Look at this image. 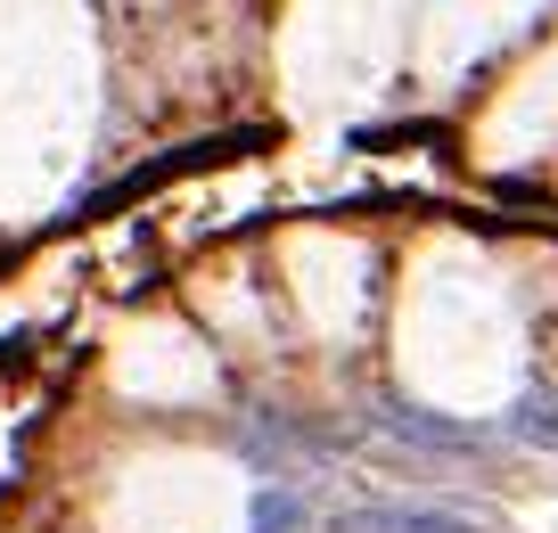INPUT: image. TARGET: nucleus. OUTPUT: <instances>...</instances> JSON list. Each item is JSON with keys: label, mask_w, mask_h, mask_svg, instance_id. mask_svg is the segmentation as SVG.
Masks as SVG:
<instances>
[{"label": "nucleus", "mask_w": 558, "mask_h": 533, "mask_svg": "<svg viewBox=\"0 0 558 533\" xmlns=\"http://www.w3.org/2000/svg\"><path fill=\"white\" fill-rule=\"evenodd\" d=\"M329 533H485V517L418 509V500H369V509H337Z\"/></svg>", "instance_id": "f257e3e1"}, {"label": "nucleus", "mask_w": 558, "mask_h": 533, "mask_svg": "<svg viewBox=\"0 0 558 533\" xmlns=\"http://www.w3.org/2000/svg\"><path fill=\"white\" fill-rule=\"evenodd\" d=\"M378 427L402 435V444H427V451H485V427L436 419V411H418V402H378Z\"/></svg>", "instance_id": "f03ea898"}, {"label": "nucleus", "mask_w": 558, "mask_h": 533, "mask_svg": "<svg viewBox=\"0 0 558 533\" xmlns=\"http://www.w3.org/2000/svg\"><path fill=\"white\" fill-rule=\"evenodd\" d=\"M509 435H525V444H550V451H558V402L525 395L518 411H509Z\"/></svg>", "instance_id": "7ed1b4c3"}, {"label": "nucleus", "mask_w": 558, "mask_h": 533, "mask_svg": "<svg viewBox=\"0 0 558 533\" xmlns=\"http://www.w3.org/2000/svg\"><path fill=\"white\" fill-rule=\"evenodd\" d=\"M296 525H304L296 493H255V533H296Z\"/></svg>", "instance_id": "20e7f679"}]
</instances>
